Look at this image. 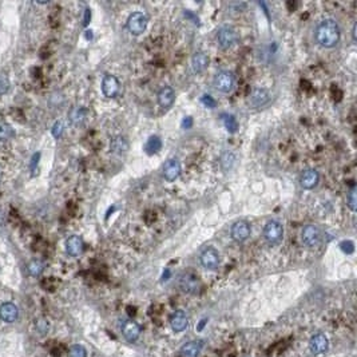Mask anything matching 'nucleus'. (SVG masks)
I'll return each mask as SVG.
<instances>
[{
	"mask_svg": "<svg viewBox=\"0 0 357 357\" xmlns=\"http://www.w3.org/2000/svg\"><path fill=\"white\" fill-rule=\"evenodd\" d=\"M18 308L12 302H4L0 305V318L4 322H14L18 318Z\"/></svg>",
	"mask_w": 357,
	"mask_h": 357,
	"instance_id": "20",
	"label": "nucleus"
},
{
	"mask_svg": "<svg viewBox=\"0 0 357 357\" xmlns=\"http://www.w3.org/2000/svg\"><path fill=\"white\" fill-rule=\"evenodd\" d=\"M237 42V32L234 28L229 25H223L218 30L217 34V43L221 47L222 50H229L230 47L236 45Z\"/></svg>",
	"mask_w": 357,
	"mask_h": 357,
	"instance_id": "7",
	"label": "nucleus"
},
{
	"mask_svg": "<svg viewBox=\"0 0 357 357\" xmlns=\"http://www.w3.org/2000/svg\"><path fill=\"white\" fill-rule=\"evenodd\" d=\"M301 240L302 244L307 247H311V249L317 247L322 241V233L320 227L316 225H307L302 229Z\"/></svg>",
	"mask_w": 357,
	"mask_h": 357,
	"instance_id": "5",
	"label": "nucleus"
},
{
	"mask_svg": "<svg viewBox=\"0 0 357 357\" xmlns=\"http://www.w3.org/2000/svg\"><path fill=\"white\" fill-rule=\"evenodd\" d=\"M27 269H28V273H30L31 276L38 277V276H41L42 272H43V269H45V264H43L41 260H32V261L28 262Z\"/></svg>",
	"mask_w": 357,
	"mask_h": 357,
	"instance_id": "26",
	"label": "nucleus"
},
{
	"mask_svg": "<svg viewBox=\"0 0 357 357\" xmlns=\"http://www.w3.org/2000/svg\"><path fill=\"white\" fill-rule=\"evenodd\" d=\"M121 90V85L119 81L116 79V76L111 75V74H105L103 79H102V92L106 98H115L119 94Z\"/></svg>",
	"mask_w": 357,
	"mask_h": 357,
	"instance_id": "10",
	"label": "nucleus"
},
{
	"mask_svg": "<svg viewBox=\"0 0 357 357\" xmlns=\"http://www.w3.org/2000/svg\"><path fill=\"white\" fill-rule=\"evenodd\" d=\"M156 99H158V105L161 106L162 109H170L176 101V91L173 90L170 86H165L159 90Z\"/></svg>",
	"mask_w": 357,
	"mask_h": 357,
	"instance_id": "15",
	"label": "nucleus"
},
{
	"mask_svg": "<svg viewBox=\"0 0 357 357\" xmlns=\"http://www.w3.org/2000/svg\"><path fill=\"white\" fill-rule=\"evenodd\" d=\"M90 18H91V12H90V10L87 8V10H86V12H85V23H83V24H85V25L89 24V21H90Z\"/></svg>",
	"mask_w": 357,
	"mask_h": 357,
	"instance_id": "38",
	"label": "nucleus"
},
{
	"mask_svg": "<svg viewBox=\"0 0 357 357\" xmlns=\"http://www.w3.org/2000/svg\"><path fill=\"white\" fill-rule=\"evenodd\" d=\"M249 102L250 105L254 107V109H261L264 106H267L269 102H270V94L269 91L265 90V89H254V90L250 92V96H249Z\"/></svg>",
	"mask_w": 357,
	"mask_h": 357,
	"instance_id": "13",
	"label": "nucleus"
},
{
	"mask_svg": "<svg viewBox=\"0 0 357 357\" xmlns=\"http://www.w3.org/2000/svg\"><path fill=\"white\" fill-rule=\"evenodd\" d=\"M162 150V139L158 135H151L145 145V151L149 156L156 154Z\"/></svg>",
	"mask_w": 357,
	"mask_h": 357,
	"instance_id": "24",
	"label": "nucleus"
},
{
	"mask_svg": "<svg viewBox=\"0 0 357 357\" xmlns=\"http://www.w3.org/2000/svg\"><path fill=\"white\" fill-rule=\"evenodd\" d=\"M356 28H357V24L355 23L353 24V30H352V38H353V42L356 43Z\"/></svg>",
	"mask_w": 357,
	"mask_h": 357,
	"instance_id": "39",
	"label": "nucleus"
},
{
	"mask_svg": "<svg viewBox=\"0 0 357 357\" xmlns=\"http://www.w3.org/2000/svg\"><path fill=\"white\" fill-rule=\"evenodd\" d=\"M122 333L123 337L126 338L129 342H134L138 340V337L141 335V328L133 320H126L122 325Z\"/></svg>",
	"mask_w": 357,
	"mask_h": 357,
	"instance_id": "17",
	"label": "nucleus"
},
{
	"mask_svg": "<svg viewBox=\"0 0 357 357\" xmlns=\"http://www.w3.org/2000/svg\"><path fill=\"white\" fill-rule=\"evenodd\" d=\"M182 173V166L181 162L176 159V158H170L165 162V165L162 167V174H163V178L166 179L167 182H174L176 179L179 178Z\"/></svg>",
	"mask_w": 357,
	"mask_h": 357,
	"instance_id": "9",
	"label": "nucleus"
},
{
	"mask_svg": "<svg viewBox=\"0 0 357 357\" xmlns=\"http://www.w3.org/2000/svg\"><path fill=\"white\" fill-rule=\"evenodd\" d=\"M15 135L14 129L7 123H0V141H8Z\"/></svg>",
	"mask_w": 357,
	"mask_h": 357,
	"instance_id": "28",
	"label": "nucleus"
},
{
	"mask_svg": "<svg viewBox=\"0 0 357 357\" xmlns=\"http://www.w3.org/2000/svg\"><path fill=\"white\" fill-rule=\"evenodd\" d=\"M264 238L269 245H278L284 238V226L281 222L270 220L264 227Z\"/></svg>",
	"mask_w": 357,
	"mask_h": 357,
	"instance_id": "4",
	"label": "nucleus"
},
{
	"mask_svg": "<svg viewBox=\"0 0 357 357\" xmlns=\"http://www.w3.org/2000/svg\"><path fill=\"white\" fill-rule=\"evenodd\" d=\"M87 118V110L85 107H75L70 112V121L75 126H81Z\"/></svg>",
	"mask_w": 357,
	"mask_h": 357,
	"instance_id": "25",
	"label": "nucleus"
},
{
	"mask_svg": "<svg viewBox=\"0 0 357 357\" xmlns=\"http://www.w3.org/2000/svg\"><path fill=\"white\" fill-rule=\"evenodd\" d=\"M207 66H209V56L203 51H198L191 58V70L197 75L206 70Z\"/></svg>",
	"mask_w": 357,
	"mask_h": 357,
	"instance_id": "16",
	"label": "nucleus"
},
{
	"mask_svg": "<svg viewBox=\"0 0 357 357\" xmlns=\"http://www.w3.org/2000/svg\"><path fill=\"white\" fill-rule=\"evenodd\" d=\"M340 247H341L342 252L347 253V254H352L353 250H355V245H353L352 241H342L340 244Z\"/></svg>",
	"mask_w": 357,
	"mask_h": 357,
	"instance_id": "33",
	"label": "nucleus"
},
{
	"mask_svg": "<svg viewBox=\"0 0 357 357\" xmlns=\"http://www.w3.org/2000/svg\"><path fill=\"white\" fill-rule=\"evenodd\" d=\"M36 328H38V331H39L42 335H45V333L47 332V329H48L47 321H45V320H43V318H41V320L38 321V324H36Z\"/></svg>",
	"mask_w": 357,
	"mask_h": 357,
	"instance_id": "35",
	"label": "nucleus"
},
{
	"mask_svg": "<svg viewBox=\"0 0 357 357\" xmlns=\"http://www.w3.org/2000/svg\"><path fill=\"white\" fill-rule=\"evenodd\" d=\"M189 318L183 311H176L170 316V325L174 332H183L187 328Z\"/></svg>",
	"mask_w": 357,
	"mask_h": 357,
	"instance_id": "19",
	"label": "nucleus"
},
{
	"mask_svg": "<svg viewBox=\"0 0 357 357\" xmlns=\"http://www.w3.org/2000/svg\"><path fill=\"white\" fill-rule=\"evenodd\" d=\"M110 149L112 153H115L118 156H122V154H125L127 150H129V142L125 136H114L112 139H111V143H110Z\"/></svg>",
	"mask_w": 357,
	"mask_h": 357,
	"instance_id": "21",
	"label": "nucleus"
},
{
	"mask_svg": "<svg viewBox=\"0 0 357 357\" xmlns=\"http://www.w3.org/2000/svg\"><path fill=\"white\" fill-rule=\"evenodd\" d=\"M51 133H52V135H54V138H56V139L61 138L62 133H63V123H62V122H56L55 125L52 126V131H51Z\"/></svg>",
	"mask_w": 357,
	"mask_h": 357,
	"instance_id": "34",
	"label": "nucleus"
},
{
	"mask_svg": "<svg viewBox=\"0 0 357 357\" xmlns=\"http://www.w3.org/2000/svg\"><path fill=\"white\" fill-rule=\"evenodd\" d=\"M221 121L223 123V127L226 129L229 134H236L238 131L240 125H238V121H237V118L233 114H222Z\"/></svg>",
	"mask_w": 357,
	"mask_h": 357,
	"instance_id": "23",
	"label": "nucleus"
},
{
	"mask_svg": "<svg viewBox=\"0 0 357 357\" xmlns=\"http://www.w3.org/2000/svg\"><path fill=\"white\" fill-rule=\"evenodd\" d=\"M68 357H87V351L83 345H72L68 352Z\"/></svg>",
	"mask_w": 357,
	"mask_h": 357,
	"instance_id": "30",
	"label": "nucleus"
},
{
	"mask_svg": "<svg viewBox=\"0 0 357 357\" xmlns=\"http://www.w3.org/2000/svg\"><path fill=\"white\" fill-rule=\"evenodd\" d=\"M201 103L205 106V107H207V109H216L217 106L216 99H214L211 95H206V94L201 96Z\"/></svg>",
	"mask_w": 357,
	"mask_h": 357,
	"instance_id": "32",
	"label": "nucleus"
},
{
	"mask_svg": "<svg viewBox=\"0 0 357 357\" xmlns=\"http://www.w3.org/2000/svg\"><path fill=\"white\" fill-rule=\"evenodd\" d=\"M320 182V174L316 169H308L300 177V185L305 190H312Z\"/></svg>",
	"mask_w": 357,
	"mask_h": 357,
	"instance_id": "12",
	"label": "nucleus"
},
{
	"mask_svg": "<svg viewBox=\"0 0 357 357\" xmlns=\"http://www.w3.org/2000/svg\"><path fill=\"white\" fill-rule=\"evenodd\" d=\"M147 24H149V16L145 12H141V11L133 12L127 18V30L130 31L133 35H142L146 31Z\"/></svg>",
	"mask_w": 357,
	"mask_h": 357,
	"instance_id": "2",
	"label": "nucleus"
},
{
	"mask_svg": "<svg viewBox=\"0 0 357 357\" xmlns=\"http://www.w3.org/2000/svg\"><path fill=\"white\" fill-rule=\"evenodd\" d=\"M200 260H201L202 267L205 268V269H209V270H214L220 265V254H218V252H217L214 247H207V249H205L202 252Z\"/></svg>",
	"mask_w": 357,
	"mask_h": 357,
	"instance_id": "11",
	"label": "nucleus"
},
{
	"mask_svg": "<svg viewBox=\"0 0 357 357\" xmlns=\"http://www.w3.org/2000/svg\"><path fill=\"white\" fill-rule=\"evenodd\" d=\"M178 287L181 288L182 292L187 293V294H196L200 292V280L196 274L193 273H183L178 278Z\"/></svg>",
	"mask_w": 357,
	"mask_h": 357,
	"instance_id": "6",
	"label": "nucleus"
},
{
	"mask_svg": "<svg viewBox=\"0 0 357 357\" xmlns=\"http://www.w3.org/2000/svg\"><path fill=\"white\" fill-rule=\"evenodd\" d=\"M252 234V227L250 223L244 220H240L233 223V226L230 229V236L231 238L236 242H245Z\"/></svg>",
	"mask_w": 357,
	"mask_h": 357,
	"instance_id": "8",
	"label": "nucleus"
},
{
	"mask_svg": "<svg viewBox=\"0 0 357 357\" xmlns=\"http://www.w3.org/2000/svg\"><path fill=\"white\" fill-rule=\"evenodd\" d=\"M328 347H329V341L328 338L321 333L318 335H314V336L311 338L309 341V349L311 352L314 355V356H320V355H324V353L328 351Z\"/></svg>",
	"mask_w": 357,
	"mask_h": 357,
	"instance_id": "14",
	"label": "nucleus"
},
{
	"mask_svg": "<svg viewBox=\"0 0 357 357\" xmlns=\"http://www.w3.org/2000/svg\"><path fill=\"white\" fill-rule=\"evenodd\" d=\"M39 158H41V154L39 153H35L32 158H31V170L34 171L38 166V163H39Z\"/></svg>",
	"mask_w": 357,
	"mask_h": 357,
	"instance_id": "36",
	"label": "nucleus"
},
{
	"mask_svg": "<svg viewBox=\"0 0 357 357\" xmlns=\"http://www.w3.org/2000/svg\"><path fill=\"white\" fill-rule=\"evenodd\" d=\"M234 83H236V79H234L233 72L227 70L218 71L214 76V79H213L214 89L220 92H223V94L231 92L234 89Z\"/></svg>",
	"mask_w": 357,
	"mask_h": 357,
	"instance_id": "3",
	"label": "nucleus"
},
{
	"mask_svg": "<svg viewBox=\"0 0 357 357\" xmlns=\"http://www.w3.org/2000/svg\"><path fill=\"white\" fill-rule=\"evenodd\" d=\"M4 216H3V213H1V210H0V226H4Z\"/></svg>",
	"mask_w": 357,
	"mask_h": 357,
	"instance_id": "40",
	"label": "nucleus"
},
{
	"mask_svg": "<svg viewBox=\"0 0 357 357\" xmlns=\"http://www.w3.org/2000/svg\"><path fill=\"white\" fill-rule=\"evenodd\" d=\"M83 240L79 236H71L66 241V252L71 257H78L83 253Z\"/></svg>",
	"mask_w": 357,
	"mask_h": 357,
	"instance_id": "18",
	"label": "nucleus"
},
{
	"mask_svg": "<svg viewBox=\"0 0 357 357\" xmlns=\"http://www.w3.org/2000/svg\"><path fill=\"white\" fill-rule=\"evenodd\" d=\"M347 205L352 211L357 210V189H356V186H353L352 189L349 190V193H348Z\"/></svg>",
	"mask_w": 357,
	"mask_h": 357,
	"instance_id": "29",
	"label": "nucleus"
},
{
	"mask_svg": "<svg viewBox=\"0 0 357 357\" xmlns=\"http://www.w3.org/2000/svg\"><path fill=\"white\" fill-rule=\"evenodd\" d=\"M202 345L201 342L198 341H190L186 342L183 347L181 348L182 357H198L201 353Z\"/></svg>",
	"mask_w": 357,
	"mask_h": 357,
	"instance_id": "22",
	"label": "nucleus"
},
{
	"mask_svg": "<svg viewBox=\"0 0 357 357\" xmlns=\"http://www.w3.org/2000/svg\"><path fill=\"white\" fill-rule=\"evenodd\" d=\"M341 36L340 25L335 19H325L322 21L316 30L317 45L324 48H333L338 45Z\"/></svg>",
	"mask_w": 357,
	"mask_h": 357,
	"instance_id": "1",
	"label": "nucleus"
},
{
	"mask_svg": "<svg viewBox=\"0 0 357 357\" xmlns=\"http://www.w3.org/2000/svg\"><path fill=\"white\" fill-rule=\"evenodd\" d=\"M193 126V118L191 116H185L183 121H182V127L183 129H191Z\"/></svg>",
	"mask_w": 357,
	"mask_h": 357,
	"instance_id": "37",
	"label": "nucleus"
},
{
	"mask_svg": "<svg viewBox=\"0 0 357 357\" xmlns=\"http://www.w3.org/2000/svg\"><path fill=\"white\" fill-rule=\"evenodd\" d=\"M234 162H236V156H234L233 153H229V151L225 153V154L221 156V161H220L222 170L223 171L231 170V167L234 165Z\"/></svg>",
	"mask_w": 357,
	"mask_h": 357,
	"instance_id": "27",
	"label": "nucleus"
},
{
	"mask_svg": "<svg viewBox=\"0 0 357 357\" xmlns=\"http://www.w3.org/2000/svg\"><path fill=\"white\" fill-rule=\"evenodd\" d=\"M10 81L5 74H0V95H4L7 91L10 90Z\"/></svg>",
	"mask_w": 357,
	"mask_h": 357,
	"instance_id": "31",
	"label": "nucleus"
}]
</instances>
